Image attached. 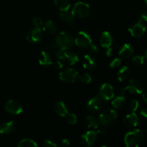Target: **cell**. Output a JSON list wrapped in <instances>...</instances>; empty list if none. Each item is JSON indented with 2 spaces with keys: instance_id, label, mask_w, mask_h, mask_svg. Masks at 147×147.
I'll use <instances>...</instances> for the list:
<instances>
[{
  "instance_id": "obj_22",
  "label": "cell",
  "mask_w": 147,
  "mask_h": 147,
  "mask_svg": "<svg viewBox=\"0 0 147 147\" xmlns=\"http://www.w3.org/2000/svg\"><path fill=\"white\" fill-rule=\"evenodd\" d=\"M42 30L46 34H53L57 31V26L54 22H53L52 20H48L43 24Z\"/></svg>"
},
{
  "instance_id": "obj_29",
  "label": "cell",
  "mask_w": 147,
  "mask_h": 147,
  "mask_svg": "<svg viewBox=\"0 0 147 147\" xmlns=\"http://www.w3.org/2000/svg\"><path fill=\"white\" fill-rule=\"evenodd\" d=\"M45 49L47 53H54L55 54L56 53V51L57 50V45H55L53 42H48L45 46Z\"/></svg>"
},
{
  "instance_id": "obj_37",
  "label": "cell",
  "mask_w": 147,
  "mask_h": 147,
  "mask_svg": "<svg viewBox=\"0 0 147 147\" xmlns=\"http://www.w3.org/2000/svg\"><path fill=\"white\" fill-rule=\"evenodd\" d=\"M43 146L46 147H55L57 146V144L56 143H55L54 142L50 140H45L43 142Z\"/></svg>"
},
{
  "instance_id": "obj_21",
  "label": "cell",
  "mask_w": 147,
  "mask_h": 147,
  "mask_svg": "<svg viewBox=\"0 0 147 147\" xmlns=\"http://www.w3.org/2000/svg\"><path fill=\"white\" fill-rule=\"evenodd\" d=\"M63 61H65L68 63L69 64L73 65L76 64L79 61L78 57L76 53H73L72 52L69 51H64V58H63Z\"/></svg>"
},
{
  "instance_id": "obj_41",
  "label": "cell",
  "mask_w": 147,
  "mask_h": 147,
  "mask_svg": "<svg viewBox=\"0 0 147 147\" xmlns=\"http://www.w3.org/2000/svg\"><path fill=\"white\" fill-rule=\"evenodd\" d=\"M62 62H63V61H61V60H59L58 61L56 62L55 64V67H57V68H62V67H63V64L62 63Z\"/></svg>"
},
{
  "instance_id": "obj_32",
  "label": "cell",
  "mask_w": 147,
  "mask_h": 147,
  "mask_svg": "<svg viewBox=\"0 0 147 147\" xmlns=\"http://www.w3.org/2000/svg\"><path fill=\"white\" fill-rule=\"evenodd\" d=\"M132 61L134 63L135 65H141L144 63V57L142 55H137L134 56L132 59Z\"/></svg>"
},
{
  "instance_id": "obj_33",
  "label": "cell",
  "mask_w": 147,
  "mask_h": 147,
  "mask_svg": "<svg viewBox=\"0 0 147 147\" xmlns=\"http://www.w3.org/2000/svg\"><path fill=\"white\" fill-rule=\"evenodd\" d=\"M139 101H138L137 100H136V99H134V100H132L131 101L130 104H129V108H130V109L132 111L134 112L137 110L138 108H139Z\"/></svg>"
},
{
  "instance_id": "obj_1",
  "label": "cell",
  "mask_w": 147,
  "mask_h": 147,
  "mask_svg": "<svg viewBox=\"0 0 147 147\" xmlns=\"http://www.w3.org/2000/svg\"><path fill=\"white\" fill-rule=\"evenodd\" d=\"M144 136L140 129H134L128 132L125 136L124 142L128 147L139 146L144 142Z\"/></svg>"
},
{
  "instance_id": "obj_10",
  "label": "cell",
  "mask_w": 147,
  "mask_h": 147,
  "mask_svg": "<svg viewBox=\"0 0 147 147\" xmlns=\"http://www.w3.org/2000/svg\"><path fill=\"white\" fill-rule=\"evenodd\" d=\"M129 31L133 37H142L145 33L146 27L143 22L139 20L138 22L134 23L131 26H130V27L129 28Z\"/></svg>"
},
{
  "instance_id": "obj_24",
  "label": "cell",
  "mask_w": 147,
  "mask_h": 147,
  "mask_svg": "<svg viewBox=\"0 0 147 147\" xmlns=\"http://www.w3.org/2000/svg\"><path fill=\"white\" fill-rule=\"evenodd\" d=\"M59 17L63 22H65L67 24H72L74 22L75 17L73 16V13L69 11V10L61 11L59 13Z\"/></svg>"
},
{
  "instance_id": "obj_23",
  "label": "cell",
  "mask_w": 147,
  "mask_h": 147,
  "mask_svg": "<svg viewBox=\"0 0 147 147\" xmlns=\"http://www.w3.org/2000/svg\"><path fill=\"white\" fill-rule=\"evenodd\" d=\"M53 2L60 11L69 10L71 6L69 0H53Z\"/></svg>"
},
{
  "instance_id": "obj_5",
  "label": "cell",
  "mask_w": 147,
  "mask_h": 147,
  "mask_svg": "<svg viewBox=\"0 0 147 147\" xmlns=\"http://www.w3.org/2000/svg\"><path fill=\"white\" fill-rule=\"evenodd\" d=\"M75 43L78 47L80 48H89L93 46L94 43L91 40V37L86 32H79L75 38Z\"/></svg>"
},
{
  "instance_id": "obj_39",
  "label": "cell",
  "mask_w": 147,
  "mask_h": 147,
  "mask_svg": "<svg viewBox=\"0 0 147 147\" xmlns=\"http://www.w3.org/2000/svg\"><path fill=\"white\" fill-rule=\"evenodd\" d=\"M61 146L63 147H67L70 146V142L67 139H63L61 142Z\"/></svg>"
},
{
  "instance_id": "obj_26",
  "label": "cell",
  "mask_w": 147,
  "mask_h": 147,
  "mask_svg": "<svg viewBox=\"0 0 147 147\" xmlns=\"http://www.w3.org/2000/svg\"><path fill=\"white\" fill-rule=\"evenodd\" d=\"M86 123L88 128L92 129H96L98 128L100 123L98 118L94 116H88L86 119Z\"/></svg>"
},
{
  "instance_id": "obj_3",
  "label": "cell",
  "mask_w": 147,
  "mask_h": 147,
  "mask_svg": "<svg viewBox=\"0 0 147 147\" xmlns=\"http://www.w3.org/2000/svg\"><path fill=\"white\" fill-rule=\"evenodd\" d=\"M118 117V113L113 109L111 108L105 109L99 116L100 123L103 126H111L113 124Z\"/></svg>"
},
{
  "instance_id": "obj_46",
  "label": "cell",
  "mask_w": 147,
  "mask_h": 147,
  "mask_svg": "<svg viewBox=\"0 0 147 147\" xmlns=\"http://www.w3.org/2000/svg\"><path fill=\"white\" fill-rule=\"evenodd\" d=\"M0 135H1V133H0Z\"/></svg>"
},
{
  "instance_id": "obj_38",
  "label": "cell",
  "mask_w": 147,
  "mask_h": 147,
  "mask_svg": "<svg viewBox=\"0 0 147 147\" xmlns=\"http://www.w3.org/2000/svg\"><path fill=\"white\" fill-rule=\"evenodd\" d=\"M140 115L142 117L147 119V109H142V111L140 112Z\"/></svg>"
},
{
  "instance_id": "obj_7",
  "label": "cell",
  "mask_w": 147,
  "mask_h": 147,
  "mask_svg": "<svg viewBox=\"0 0 147 147\" xmlns=\"http://www.w3.org/2000/svg\"><path fill=\"white\" fill-rule=\"evenodd\" d=\"M100 42L102 47L105 50L106 55L110 57L111 55V45L113 43V37L109 32H103L100 38Z\"/></svg>"
},
{
  "instance_id": "obj_36",
  "label": "cell",
  "mask_w": 147,
  "mask_h": 147,
  "mask_svg": "<svg viewBox=\"0 0 147 147\" xmlns=\"http://www.w3.org/2000/svg\"><path fill=\"white\" fill-rule=\"evenodd\" d=\"M139 20L143 22L144 23H147V11H144L141 12L139 15Z\"/></svg>"
},
{
  "instance_id": "obj_30",
  "label": "cell",
  "mask_w": 147,
  "mask_h": 147,
  "mask_svg": "<svg viewBox=\"0 0 147 147\" xmlns=\"http://www.w3.org/2000/svg\"><path fill=\"white\" fill-rule=\"evenodd\" d=\"M66 120L68 122V123H70V125H75L78 122V119L77 116H76L73 113H68L66 115Z\"/></svg>"
},
{
  "instance_id": "obj_40",
  "label": "cell",
  "mask_w": 147,
  "mask_h": 147,
  "mask_svg": "<svg viewBox=\"0 0 147 147\" xmlns=\"http://www.w3.org/2000/svg\"><path fill=\"white\" fill-rule=\"evenodd\" d=\"M126 88H123L119 89V91H118V96H124L125 93H126Z\"/></svg>"
},
{
  "instance_id": "obj_2",
  "label": "cell",
  "mask_w": 147,
  "mask_h": 147,
  "mask_svg": "<svg viewBox=\"0 0 147 147\" xmlns=\"http://www.w3.org/2000/svg\"><path fill=\"white\" fill-rule=\"evenodd\" d=\"M56 45L63 50H69L73 46V38L67 32H60L56 36Z\"/></svg>"
},
{
  "instance_id": "obj_35",
  "label": "cell",
  "mask_w": 147,
  "mask_h": 147,
  "mask_svg": "<svg viewBox=\"0 0 147 147\" xmlns=\"http://www.w3.org/2000/svg\"><path fill=\"white\" fill-rule=\"evenodd\" d=\"M121 58H119V57H116V58L113 59L110 63V66L111 67H118L121 65Z\"/></svg>"
},
{
  "instance_id": "obj_12",
  "label": "cell",
  "mask_w": 147,
  "mask_h": 147,
  "mask_svg": "<svg viewBox=\"0 0 147 147\" xmlns=\"http://www.w3.org/2000/svg\"><path fill=\"white\" fill-rule=\"evenodd\" d=\"M97 140V134L93 131H89L81 136L80 142L83 146L89 147L93 146Z\"/></svg>"
},
{
  "instance_id": "obj_11",
  "label": "cell",
  "mask_w": 147,
  "mask_h": 147,
  "mask_svg": "<svg viewBox=\"0 0 147 147\" xmlns=\"http://www.w3.org/2000/svg\"><path fill=\"white\" fill-rule=\"evenodd\" d=\"M114 96L113 87L110 84L104 83L99 90V97L103 100H109Z\"/></svg>"
},
{
  "instance_id": "obj_42",
  "label": "cell",
  "mask_w": 147,
  "mask_h": 147,
  "mask_svg": "<svg viewBox=\"0 0 147 147\" xmlns=\"http://www.w3.org/2000/svg\"><path fill=\"white\" fill-rule=\"evenodd\" d=\"M106 130L105 129H100L98 130V134H101V135H105L106 134Z\"/></svg>"
},
{
  "instance_id": "obj_9",
  "label": "cell",
  "mask_w": 147,
  "mask_h": 147,
  "mask_svg": "<svg viewBox=\"0 0 147 147\" xmlns=\"http://www.w3.org/2000/svg\"><path fill=\"white\" fill-rule=\"evenodd\" d=\"M42 37L43 34L41 29L38 28V27H34L28 32L27 40L29 42L32 43V44H37L42 41Z\"/></svg>"
},
{
  "instance_id": "obj_17",
  "label": "cell",
  "mask_w": 147,
  "mask_h": 147,
  "mask_svg": "<svg viewBox=\"0 0 147 147\" xmlns=\"http://www.w3.org/2000/svg\"><path fill=\"white\" fill-rule=\"evenodd\" d=\"M16 129V125L12 121H6L0 125V133L7 134H11Z\"/></svg>"
},
{
  "instance_id": "obj_16",
  "label": "cell",
  "mask_w": 147,
  "mask_h": 147,
  "mask_svg": "<svg viewBox=\"0 0 147 147\" xmlns=\"http://www.w3.org/2000/svg\"><path fill=\"white\" fill-rule=\"evenodd\" d=\"M134 53V48L130 44H124L120 49L119 55L123 59H129L133 55Z\"/></svg>"
},
{
  "instance_id": "obj_20",
  "label": "cell",
  "mask_w": 147,
  "mask_h": 147,
  "mask_svg": "<svg viewBox=\"0 0 147 147\" xmlns=\"http://www.w3.org/2000/svg\"><path fill=\"white\" fill-rule=\"evenodd\" d=\"M38 61L40 65H50L53 63V59L50 54L47 51H42L40 53L38 57Z\"/></svg>"
},
{
  "instance_id": "obj_6",
  "label": "cell",
  "mask_w": 147,
  "mask_h": 147,
  "mask_svg": "<svg viewBox=\"0 0 147 147\" xmlns=\"http://www.w3.org/2000/svg\"><path fill=\"white\" fill-rule=\"evenodd\" d=\"M59 78L62 81L66 83H74L78 78V73L73 68H66L60 72Z\"/></svg>"
},
{
  "instance_id": "obj_25",
  "label": "cell",
  "mask_w": 147,
  "mask_h": 147,
  "mask_svg": "<svg viewBox=\"0 0 147 147\" xmlns=\"http://www.w3.org/2000/svg\"><path fill=\"white\" fill-rule=\"evenodd\" d=\"M131 74L130 70L126 66H123L118 72V79L120 82H123L127 80Z\"/></svg>"
},
{
  "instance_id": "obj_43",
  "label": "cell",
  "mask_w": 147,
  "mask_h": 147,
  "mask_svg": "<svg viewBox=\"0 0 147 147\" xmlns=\"http://www.w3.org/2000/svg\"><path fill=\"white\" fill-rule=\"evenodd\" d=\"M142 98L144 99V100L146 103H147V91L143 93V95H142Z\"/></svg>"
},
{
  "instance_id": "obj_27",
  "label": "cell",
  "mask_w": 147,
  "mask_h": 147,
  "mask_svg": "<svg viewBox=\"0 0 147 147\" xmlns=\"http://www.w3.org/2000/svg\"><path fill=\"white\" fill-rule=\"evenodd\" d=\"M126 99L124 96H118L114 100L112 101L111 104L115 109H121L126 104Z\"/></svg>"
},
{
  "instance_id": "obj_4",
  "label": "cell",
  "mask_w": 147,
  "mask_h": 147,
  "mask_svg": "<svg viewBox=\"0 0 147 147\" xmlns=\"http://www.w3.org/2000/svg\"><path fill=\"white\" fill-rule=\"evenodd\" d=\"M71 12L76 18H86L90 14V6L83 1H79L75 4Z\"/></svg>"
},
{
  "instance_id": "obj_8",
  "label": "cell",
  "mask_w": 147,
  "mask_h": 147,
  "mask_svg": "<svg viewBox=\"0 0 147 147\" xmlns=\"http://www.w3.org/2000/svg\"><path fill=\"white\" fill-rule=\"evenodd\" d=\"M6 111L12 114L18 115L23 111L22 105L15 100H9L5 103L4 106Z\"/></svg>"
},
{
  "instance_id": "obj_28",
  "label": "cell",
  "mask_w": 147,
  "mask_h": 147,
  "mask_svg": "<svg viewBox=\"0 0 147 147\" xmlns=\"http://www.w3.org/2000/svg\"><path fill=\"white\" fill-rule=\"evenodd\" d=\"M18 146L20 147H37V144L34 140L30 139H24L20 141Z\"/></svg>"
},
{
  "instance_id": "obj_45",
  "label": "cell",
  "mask_w": 147,
  "mask_h": 147,
  "mask_svg": "<svg viewBox=\"0 0 147 147\" xmlns=\"http://www.w3.org/2000/svg\"><path fill=\"white\" fill-rule=\"evenodd\" d=\"M145 56H146V58L147 59V50H146V53H145Z\"/></svg>"
},
{
  "instance_id": "obj_13",
  "label": "cell",
  "mask_w": 147,
  "mask_h": 147,
  "mask_svg": "<svg viewBox=\"0 0 147 147\" xmlns=\"http://www.w3.org/2000/svg\"><path fill=\"white\" fill-rule=\"evenodd\" d=\"M102 100L100 97H94L87 103V109L90 112L97 113L102 109Z\"/></svg>"
},
{
  "instance_id": "obj_19",
  "label": "cell",
  "mask_w": 147,
  "mask_h": 147,
  "mask_svg": "<svg viewBox=\"0 0 147 147\" xmlns=\"http://www.w3.org/2000/svg\"><path fill=\"white\" fill-rule=\"evenodd\" d=\"M54 111L60 116H65L67 114V109L65 103L63 101H57L54 104Z\"/></svg>"
},
{
  "instance_id": "obj_34",
  "label": "cell",
  "mask_w": 147,
  "mask_h": 147,
  "mask_svg": "<svg viewBox=\"0 0 147 147\" xmlns=\"http://www.w3.org/2000/svg\"><path fill=\"white\" fill-rule=\"evenodd\" d=\"M32 23L34 25V27H38V28H40V27L43 25L42 20V18H40V17H34V18L33 19Z\"/></svg>"
},
{
  "instance_id": "obj_14",
  "label": "cell",
  "mask_w": 147,
  "mask_h": 147,
  "mask_svg": "<svg viewBox=\"0 0 147 147\" xmlns=\"http://www.w3.org/2000/svg\"><path fill=\"white\" fill-rule=\"evenodd\" d=\"M126 88V90L134 94H141L143 92V87L137 80L132 79L129 81Z\"/></svg>"
},
{
  "instance_id": "obj_44",
  "label": "cell",
  "mask_w": 147,
  "mask_h": 147,
  "mask_svg": "<svg viewBox=\"0 0 147 147\" xmlns=\"http://www.w3.org/2000/svg\"><path fill=\"white\" fill-rule=\"evenodd\" d=\"M144 3H145V5L147 7V0H144Z\"/></svg>"
},
{
  "instance_id": "obj_18",
  "label": "cell",
  "mask_w": 147,
  "mask_h": 147,
  "mask_svg": "<svg viewBox=\"0 0 147 147\" xmlns=\"http://www.w3.org/2000/svg\"><path fill=\"white\" fill-rule=\"evenodd\" d=\"M83 65L84 68L88 70H94L96 69L97 63L94 57L89 55H86L84 56L83 60Z\"/></svg>"
},
{
  "instance_id": "obj_15",
  "label": "cell",
  "mask_w": 147,
  "mask_h": 147,
  "mask_svg": "<svg viewBox=\"0 0 147 147\" xmlns=\"http://www.w3.org/2000/svg\"><path fill=\"white\" fill-rule=\"evenodd\" d=\"M139 117L136 113L133 111V113H129L123 119V124L126 127H135L139 123Z\"/></svg>"
},
{
  "instance_id": "obj_31",
  "label": "cell",
  "mask_w": 147,
  "mask_h": 147,
  "mask_svg": "<svg viewBox=\"0 0 147 147\" xmlns=\"http://www.w3.org/2000/svg\"><path fill=\"white\" fill-rule=\"evenodd\" d=\"M78 78L82 83H86V84L90 83L92 80L91 76H90L88 73H83V74L80 75V76H79Z\"/></svg>"
}]
</instances>
